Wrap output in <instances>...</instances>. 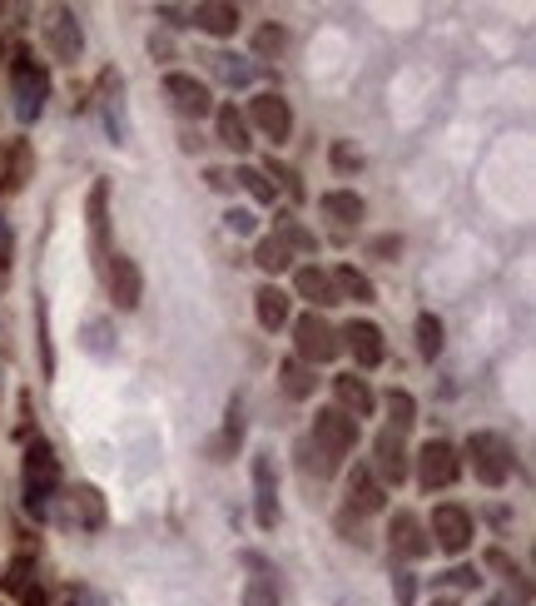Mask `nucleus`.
<instances>
[{
  "label": "nucleus",
  "instance_id": "1",
  "mask_svg": "<svg viewBox=\"0 0 536 606\" xmlns=\"http://www.w3.org/2000/svg\"><path fill=\"white\" fill-rule=\"evenodd\" d=\"M308 448L323 457L328 467H338L343 457L358 448V418H348L343 408H318V413H313V433H308Z\"/></svg>",
  "mask_w": 536,
  "mask_h": 606
},
{
  "label": "nucleus",
  "instance_id": "2",
  "mask_svg": "<svg viewBox=\"0 0 536 606\" xmlns=\"http://www.w3.org/2000/svg\"><path fill=\"white\" fill-rule=\"evenodd\" d=\"M55 492H60V462H55V448H50L45 438H35L30 453H25V507H30L35 517H50Z\"/></svg>",
  "mask_w": 536,
  "mask_h": 606
},
{
  "label": "nucleus",
  "instance_id": "3",
  "mask_svg": "<svg viewBox=\"0 0 536 606\" xmlns=\"http://www.w3.org/2000/svg\"><path fill=\"white\" fill-rule=\"evenodd\" d=\"M10 90H15V115H20V125L40 120V110H45V100H50V75H45V65H35L30 50H15Z\"/></svg>",
  "mask_w": 536,
  "mask_h": 606
},
{
  "label": "nucleus",
  "instance_id": "4",
  "mask_svg": "<svg viewBox=\"0 0 536 606\" xmlns=\"http://www.w3.org/2000/svg\"><path fill=\"white\" fill-rule=\"evenodd\" d=\"M467 457H472V472H477L482 487H502V482L512 477V467H517L512 443H507L502 433H472V438H467Z\"/></svg>",
  "mask_w": 536,
  "mask_h": 606
},
{
  "label": "nucleus",
  "instance_id": "5",
  "mask_svg": "<svg viewBox=\"0 0 536 606\" xmlns=\"http://www.w3.org/2000/svg\"><path fill=\"white\" fill-rule=\"evenodd\" d=\"M427 537H432L447 557H462V552L472 547V537H477V522H472V512H467L462 502H437V507H432V522H427Z\"/></svg>",
  "mask_w": 536,
  "mask_h": 606
},
{
  "label": "nucleus",
  "instance_id": "6",
  "mask_svg": "<svg viewBox=\"0 0 536 606\" xmlns=\"http://www.w3.org/2000/svg\"><path fill=\"white\" fill-rule=\"evenodd\" d=\"M293 348H298V363L318 368V363L338 358V333L323 313H303V318H293Z\"/></svg>",
  "mask_w": 536,
  "mask_h": 606
},
{
  "label": "nucleus",
  "instance_id": "7",
  "mask_svg": "<svg viewBox=\"0 0 536 606\" xmlns=\"http://www.w3.org/2000/svg\"><path fill=\"white\" fill-rule=\"evenodd\" d=\"M457 472H462V457L452 443H442V438H427L422 448H417V482L432 492V487H452L457 482Z\"/></svg>",
  "mask_w": 536,
  "mask_h": 606
},
{
  "label": "nucleus",
  "instance_id": "8",
  "mask_svg": "<svg viewBox=\"0 0 536 606\" xmlns=\"http://www.w3.org/2000/svg\"><path fill=\"white\" fill-rule=\"evenodd\" d=\"M338 348H353V363H358V368H383V358H388L383 328L368 323V318H353V323L338 333Z\"/></svg>",
  "mask_w": 536,
  "mask_h": 606
},
{
  "label": "nucleus",
  "instance_id": "9",
  "mask_svg": "<svg viewBox=\"0 0 536 606\" xmlns=\"http://www.w3.org/2000/svg\"><path fill=\"white\" fill-rule=\"evenodd\" d=\"M164 95H169V100H174V110H179V115H189V120H204V115L214 110L209 85H204V80H194V75H184V70H169V75H164Z\"/></svg>",
  "mask_w": 536,
  "mask_h": 606
},
{
  "label": "nucleus",
  "instance_id": "10",
  "mask_svg": "<svg viewBox=\"0 0 536 606\" xmlns=\"http://www.w3.org/2000/svg\"><path fill=\"white\" fill-rule=\"evenodd\" d=\"M249 120L259 125V135L273 140V145H288V135H293V110H288V100H278V95H254Z\"/></svg>",
  "mask_w": 536,
  "mask_h": 606
},
{
  "label": "nucleus",
  "instance_id": "11",
  "mask_svg": "<svg viewBox=\"0 0 536 606\" xmlns=\"http://www.w3.org/2000/svg\"><path fill=\"white\" fill-rule=\"evenodd\" d=\"M105 274H110V299L115 308H139L144 299V274H139V264H134L130 254H110V264H105Z\"/></svg>",
  "mask_w": 536,
  "mask_h": 606
},
{
  "label": "nucleus",
  "instance_id": "12",
  "mask_svg": "<svg viewBox=\"0 0 536 606\" xmlns=\"http://www.w3.org/2000/svg\"><path fill=\"white\" fill-rule=\"evenodd\" d=\"M254 522L273 527L278 522V472H273V453H254Z\"/></svg>",
  "mask_w": 536,
  "mask_h": 606
},
{
  "label": "nucleus",
  "instance_id": "13",
  "mask_svg": "<svg viewBox=\"0 0 536 606\" xmlns=\"http://www.w3.org/2000/svg\"><path fill=\"white\" fill-rule=\"evenodd\" d=\"M45 45H50V55L75 60V55L85 50V30H80V20H75L70 10H50V15H45Z\"/></svg>",
  "mask_w": 536,
  "mask_h": 606
},
{
  "label": "nucleus",
  "instance_id": "14",
  "mask_svg": "<svg viewBox=\"0 0 536 606\" xmlns=\"http://www.w3.org/2000/svg\"><path fill=\"white\" fill-rule=\"evenodd\" d=\"M383 487H398L402 477H407V453H402V438L393 428H383L378 433V443H373V467H368Z\"/></svg>",
  "mask_w": 536,
  "mask_h": 606
},
{
  "label": "nucleus",
  "instance_id": "15",
  "mask_svg": "<svg viewBox=\"0 0 536 606\" xmlns=\"http://www.w3.org/2000/svg\"><path fill=\"white\" fill-rule=\"evenodd\" d=\"M393 557L402 562H422L427 552H432V537H427V527L412 517V512H393Z\"/></svg>",
  "mask_w": 536,
  "mask_h": 606
},
{
  "label": "nucleus",
  "instance_id": "16",
  "mask_svg": "<svg viewBox=\"0 0 536 606\" xmlns=\"http://www.w3.org/2000/svg\"><path fill=\"white\" fill-rule=\"evenodd\" d=\"M85 209H90V249H95V259H110V184L105 179L90 184Z\"/></svg>",
  "mask_w": 536,
  "mask_h": 606
},
{
  "label": "nucleus",
  "instance_id": "17",
  "mask_svg": "<svg viewBox=\"0 0 536 606\" xmlns=\"http://www.w3.org/2000/svg\"><path fill=\"white\" fill-rule=\"evenodd\" d=\"M293 284H298V299H308L313 308H333V303H338L333 274H328V269H318V264H303Z\"/></svg>",
  "mask_w": 536,
  "mask_h": 606
},
{
  "label": "nucleus",
  "instance_id": "18",
  "mask_svg": "<svg viewBox=\"0 0 536 606\" xmlns=\"http://www.w3.org/2000/svg\"><path fill=\"white\" fill-rule=\"evenodd\" d=\"M383 497H388V487H383L368 467H353V477H348V507H358V512H378Z\"/></svg>",
  "mask_w": 536,
  "mask_h": 606
},
{
  "label": "nucleus",
  "instance_id": "19",
  "mask_svg": "<svg viewBox=\"0 0 536 606\" xmlns=\"http://www.w3.org/2000/svg\"><path fill=\"white\" fill-rule=\"evenodd\" d=\"M318 209H323L333 224H343V229H348V224H358V219H363V194H353V189H328V194L318 199Z\"/></svg>",
  "mask_w": 536,
  "mask_h": 606
},
{
  "label": "nucleus",
  "instance_id": "20",
  "mask_svg": "<svg viewBox=\"0 0 536 606\" xmlns=\"http://www.w3.org/2000/svg\"><path fill=\"white\" fill-rule=\"evenodd\" d=\"M333 393H338V403H343V413L348 418H373V393H368V383L363 378H333Z\"/></svg>",
  "mask_w": 536,
  "mask_h": 606
},
{
  "label": "nucleus",
  "instance_id": "21",
  "mask_svg": "<svg viewBox=\"0 0 536 606\" xmlns=\"http://www.w3.org/2000/svg\"><path fill=\"white\" fill-rule=\"evenodd\" d=\"M189 15H194V25L209 30V35H234V30H239V5H194Z\"/></svg>",
  "mask_w": 536,
  "mask_h": 606
},
{
  "label": "nucleus",
  "instance_id": "22",
  "mask_svg": "<svg viewBox=\"0 0 536 606\" xmlns=\"http://www.w3.org/2000/svg\"><path fill=\"white\" fill-rule=\"evenodd\" d=\"M254 313H259V323H264L268 333L283 328V323H288V294H283L278 284H264V289L254 294Z\"/></svg>",
  "mask_w": 536,
  "mask_h": 606
},
{
  "label": "nucleus",
  "instance_id": "23",
  "mask_svg": "<svg viewBox=\"0 0 536 606\" xmlns=\"http://www.w3.org/2000/svg\"><path fill=\"white\" fill-rule=\"evenodd\" d=\"M105 130L115 135V145H125V140H130L125 105H120V75H105Z\"/></svg>",
  "mask_w": 536,
  "mask_h": 606
},
{
  "label": "nucleus",
  "instance_id": "24",
  "mask_svg": "<svg viewBox=\"0 0 536 606\" xmlns=\"http://www.w3.org/2000/svg\"><path fill=\"white\" fill-rule=\"evenodd\" d=\"M333 289H338V303L353 299V303H373V284H368V274H358L353 264H343V269H333Z\"/></svg>",
  "mask_w": 536,
  "mask_h": 606
},
{
  "label": "nucleus",
  "instance_id": "25",
  "mask_svg": "<svg viewBox=\"0 0 536 606\" xmlns=\"http://www.w3.org/2000/svg\"><path fill=\"white\" fill-rule=\"evenodd\" d=\"M214 125H219V140H224L229 150H239V154H244L249 145H254V140H249V120H244V115H239L234 105H224V110L214 115Z\"/></svg>",
  "mask_w": 536,
  "mask_h": 606
},
{
  "label": "nucleus",
  "instance_id": "26",
  "mask_svg": "<svg viewBox=\"0 0 536 606\" xmlns=\"http://www.w3.org/2000/svg\"><path fill=\"white\" fill-rule=\"evenodd\" d=\"M273 239H278L288 254H293V249H298V254H318V239H313L303 224H293L288 214H278V234H273Z\"/></svg>",
  "mask_w": 536,
  "mask_h": 606
},
{
  "label": "nucleus",
  "instance_id": "27",
  "mask_svg": "<svg viewBox=\"0 0 536 606\" xmlns=\"http://www.w3.org/2000/svg\"><path fill=\"white\" fill-rule=\"evenodd\" d=\"M85 353L115 358V323H110V318H90V323H85Z\"/></svg>",
  "mask_w": 536,
  "mask_h": 606
},
{
  "label": "nucleus",
  "instance_id": "28",
  "mask_svg": "<svg viewBox=\"0 0 536 606\" xmlns=\"http://www.w3.org/2000/svg\"><path fill=\"white\" fill-rule=\"evenodd\" d=\"M313 388H318L313 368L298 363V358H288V363H283V393H288V398H313Z\"/></svg>",
  "mask_w": 536,
  "mask_h": 606
},
{
  "label": "nucleus",
  "instance_id": "29",
  "mask_svg": "<svg viewBox=\"0 0 536 606\" xmlns=\"http://www.w3.org/2000/svg\"><path fill=\"white\" fill-rule=\"evenodd\" d=\"M254 264H259L264 274H283V269L293 264V254H288L278 239H259V249H254Z\"/></svg>",
  "mask_w": 536,
  "mask_h": 606
},
{
  "label": "nucleus",
  "instance_id": "30",
  "mask_svg": "<svg viewBox=\"0 0 536 606\" xmlns=\"http://www.w3.org/2000/svg\"><path fill=\"white\" fill-rule=\"evenodd\" d=\"M244 606H283V597H278V582L273 577H249L244 582Z\"/></svg>",
  "mask_w": 536,
  "mask_h": 606
},
{
  "label": "nucleus",
  "instance_id": "31",
  "mask_svg": "<svg viewBox=\"0 0 536 606\" xmlns=\"http://www.w3.org/2000/svg\"><path fill=\"white\" fill-rule=\"evenodd\" d=\"M417 353L422 358H437L442 353V318H432V313L417 318Z\"/></svg>",
  "mask_w": 536,
  "mask_h": 606
},
{
  "label": "nucleus",
  "instance_id": "32",
  "mask_svg": "<svg viewBox=\"0 0 536 606\" xmlns=\"http://www.w3.org/2000/svg\"><path fill=\"white\" fill-rule=\"evenodd\" d=\"M75 507H80L85 527H105V502H100L95 487H75Z\"/></svg>",
  "mask_w": 536,
  "mask_h": 606
},
{
  "label": "nucleus",
  "instance_id": "33",
  "mask_svg": "<svg viewBox=\"0 0 536 606\" xmlns=\"http://www.w3.org/2000/svg\"><path fill=\"white\" fill-rule=\"evenodd\" d=\"M388 413H393V433H407V428H412V423H417V403H412V398H407V393H393V398H388Z\"/></svg>",
  "mask_w": 536,
  "mask_h": 606
},
{
  "label": "nucleus",
  "instance_id": "34",
  "mask_svg": "<svg viewBox=\"0 0 536 606\" xmlns=\"http://www.w3.org/2000/svg\"><path fill=\"white\" fill-rule=\"evenodd\" d=\"M234 179H239V184H244V189H249L259 204H273V179H268L264 169H239Z\"/></svg>",
  "mask_w": 536,
  "mask_h": 606
},
{
  "label": "nucleus",
  "instance_id": "35",
  "mask_svg": "<svg viewBox=\"0 0 536 606\" xmlns=\"http://www.w3.org/2000/svg\"><path fill=\"white\" fill-rule=\"evenodd\" d=\"M214 65H219V75L229 85H249V75H254V65H244L239 55H214Z\"/></svg>",
  "mask_w": 536,
  "mask_h": 606
},
{
  "label": "nucleus",
  "instance_id": "36",
  "mask_svg": "<svg viewBox=\"0 0 536 606\" xmlns=\"http://www.w3.org/2000/svg\"><path fill=\"white\" fill-rule=\"evenodd\" d=\"M442 582H447V587H457V592H477V587H482V572H477V567H452Z\"/></svg>",
  "mask_w": 536,
  "mask_h": 606
},
{
  "label": "nucleus",
  "instance_id": "37",
  "mask_svg": "<svg viewBox=\"0 0 536 606\" xmlns=\"http://www.w3.org/2000/svg\"><path fill=\"white\" fill-rule=\"evenodd\" d=\"M224 219H229V229H234V234H254V224H259V219H254V209H229Z\"/></svg>",
  "mask_w": 536,
  "mask_h": 606
},
{
  "label": "nucleus",
  "instance_id": "38",
  "mask_svg": "<svg viewBox=\"0 0 536 606\" xmlns=\"http://www.w3.org/2000/svg\"><path fill=\"white\" fill-rule=\"evenodd\" d=\"M393 587H398V602L412 606V597H417V587H412V572H393Z\"/></svg>",
  "mask_w": 536,
  "mask_h": 606
},
{
  "label": "nucleus",
  "instance_id": "39",
  "mask_svg": "<svg viewBox=\"0 0 536 606\" xmlns=\"http://www.w3.org/2000/svg\"><path fill=\"white\" fill-rule=\"evenodd\" d=\"M159 15H164L169 25H194V15H189V10H179V5H159Z\"/></svg>",
  "mask_w": 536,
  "mask_h": 606
},
{
  "label": "nucleus",
  "instance_id": "40",
  "mask_svg": "<svg viewBox=\"0 0 536 606\" xmlns=\"http://www.w3.org/2000/svg\"><path fill=\"white\" fill-rule=\"evenodd\" d=\"M10 254H15V239H10V224L0 219V269L10 264Z\"/></svg>",
  "mask_w": 536,
  "mask_h": 606
},
{
  "label": "nucleus",
  "instance_id": "41",
  "mask_svg": "<svg viewBox=\"0 0 536 606\" xmlns=\"http://www.w3.org/2000/svg\"><path fill=\"white\" fill-rule=\"evenodd\" d=\"M259 50H283V30H264L259 35Z\"/></svg>",
  "mask_w": 536,
  "mask_h": 606
},
{
  "label": "nucleus",
  "instance_id": "42",
  "mask_svg": "<svg viewBox=\"0 0 536 606\" xmlns=\"http://www.w3.org/2000/svg\"><path fill=\"white\" fill-rule=\"evenodd\" d=\"M402 249V239H378V244H373V254H398Z\"/></svg>",
  "mask_w": 536,
  "mask_h": 606
},
{
  "label": "nucleus",
  "instance_id": "43",
  "mask_svg": "<svg viewBox=\"0 0 536 606\" xmlns=\"http://www.w3.org/2000/svg\"><path fill=\"white\" fill-rule=\"evenodd\" d=\"M492 606H527V597H512V592H502V597H497Z\"/></svg>",
  "mask_w": 536,
  "mask_h": 606
},
{
  "label": "nucleus",
  "instance_id": "44",
  "mask_svg": "<svg viewBox=\"0 0 536 606\" xmlns=\"http://www.w3.org/2000/svg\"><path fill=\"white\" fill-rule=\"evenodd\" d=\"M432 606H452V602H432Z\"/></svg>",
  "mask_w": 536,
  "mask_h": 606
}]
</instances>
